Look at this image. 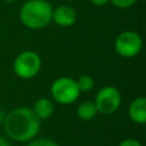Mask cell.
<instances>
[{
  "mask_svg": "<svg viewBox=\"0 0 146 146\" xmlns=\"http://www.w3.org/2000/svg\"><path fill=\"white\" fill-rule=\"evenodd\" d=\"M95 6H104V5H106L110 0H90Z\"/></svg>",
  "mask_w": 146,
  "mask_h": 146,
  "instance_id": "obj_15",
  "label": "cell"
},
{
  "mask_svg": "<svg viewBox=\"0 0 146 146\" xmlns=\"http://www.w3.org/2000/svg\"><path fill=\"white\" fill-rule=\"evenodd\" d=\"M94 104L98 113L104 115L113 114L121 105V92L113 86H105L97 92Z\"/></svg>",
  "mask_w": 146,
  "mask_h": 146,
  "instance_id": "obj_5",
  "label": "cell"
},
{
  "mask_svg": "<svg viewBox=\"0 0 146 146\" xmlns=\"http://www.w3.org/2000/svg\"><path fill=\"white\" fill-rule=\"evenodd\" d=\"M114 48L115 51L122 57H135L143 48L141 36L135 31H123L116 36Z\"/></svg>",
  "mask_w": 146,
  "mask_h": 146,
  "instance_id": "obj_6",
  "label": "cell"
},
{
  "mask_svg": "<svg viewBox=\"0 0 146 146\" xmlns=\"http://www.w3.org/2000/svg\"><path fill=\"white\" fill-rule=\"evenodd\" d=\"M76 81V84L79 87V90L82 91V92H87V91H90L94 86H95V80L91 75L89 74H83L81 75Z\"/></svg>",
  "mask_w": 146,
  "mask_h": 146,
  "instance_id": "obj_11",
  "label": "cell"
},
{
  "mask_svg": "<svg viewBox=\"0 0 146 146\" xmlns=\"http://www.w3.org/2000/svg\"><path fill=\"white\" fill-rule=\"evenodd\" d=\"M26 146H59V145L49 138H38V139L34 138L30 140Z\"/></svg>",
  "mask_w": 146,
  "mask_h": 146,
  "instance_id": "obj_12",
  "label": "cell"
},
{
  "mask_svg": "<svg viewBox=\"0 0 146 146\" xmlns=\"http://www.w3.org/2000/svg\"><path fill=\"white\" fill-rule=\"evenodd\" d=\"M119 146H143L141 143L135 138H127V139H123Z\"/></svg>",
  "mask_w": 146,
  "mask_h": 146,
  "instance_id": "obj_14",
  "label": "cell"
},
{
  "mask_svg": "<svg viewBox=\"0 0 146 146\" xmlns=\"http://www.w3.org/2000/svg\"><path fill=\"white\" fill-rule=\"evenodd\" d=\"M5 117H6V113H5V111H3V110H1V108H0V125L3 123Z\"/></svg>",
  "mask_w": 146,
  "mask_h": 146,
  "instance_id": "obj_16",
  "label": "cell"
},
{
  "mask_svg": "<svg viewBox=\"0 0 146 146\" xmlns=\"http://www.w3.org/2000/svg\"><path fill=\"white\" fill-rule=\"evenodd\" d=\"M51 21H54L58 26L62 27H68L75 24L76 22V11L73 7L67 5H62L52 9V17Z\"/></svg>",
  "mask_w": 146,
  "mask_h": 146,
  "instance_id": "obj_7",
  "label": "cell"
},
{
  "mask_svg": "<svg viewBox=\"0 0 146 146\" xmlns=\"http://www.w3.org/2000/svg\"><path fill=\"white\" fill-rule=\"evenodd\" d=\"M0 146H9L7 139L3 138V137H1V136H0Z\"/></svg>",
  "mask_w": 146,
  "mask_h": 146,
  "instance_id": "obj_17",
  "label": "cell"
},
{
  "mask_svg": "<svg viewBox=\"0 0 146 146\" xmlns=\"http://www.w3.org/2000/svg\"><path fill=\"white\" fill-rule=\"evenodd\" d=\"M41 68L40 56L32 50L21 52L13 63V70L15 74L21 79L34 78Z\"/></svg>",
  "mask_w": 146,
  "mask_h": 146,
  "instance_id": "obj_4",
  "label": "cell"
},
{
  "mask_svg": "<svg viewBox=\"0 0 146 146\" xmlns=\"http://www.w3.org/2000/svg\"><path fill=\"white\" fill-rule=\"evenodd\" d=\"M129 117L137 124L146 123V98L137 97L129 105Z\"/></svg>",
  "mask_w": 146,
  "mask_h": 146,
  "instance_id": "obj_8",
  "label": "cell"
},
{
  "mask_svg": "<svg viewBox=\"0 0 146 146\" xmlns=\"http://www.w3.org/2000/svg\"><path fill=\"white\" fill-rule=\"evenodd\" d=\"M32 111L34 112V114L39 120H47L54 114L55 105L52 100L43 97V98H39L34 103Z\"/></svg>",
  "mask_w": 146,
  "mask_h": 146,
  "instance_id": "obj_9",
  "label": "cell"
},
{
  "mask_svg": "<svg viewBox=\"0 0 146 146\" xmlns=\"http://www.w3.org/2000/svg\"><path fill=\"white\" fill-rule=\"evenodd\" d=\"M115 7L117 8H122V9H125V8H129L131 6H133L137 0H110Z\"/></svg>",
  "mask_w": 146,
  "mask_h": 146,
  "instance_id": "obj_13",
  "label": "cell"
},
{
  "mask_svg": "<svg viewBox=\"0 0 146 146\" xmlns=\"http://www.w3.org/2000/svg\"><path fill=\"white\" fill-rule=\"evenodd\" d=\"M80 92L81 91L79 90L76 81L70 76H60L50 86L51 97L55 99V102L63 105L74 103L79 98Z\"/></svg>",
  "mask_w": 146,
  "mask_h": 146,
  "instance_id": "obj_3",
  "label": "cell"
},
{
  "mask_svg": "<svg viewBox=\"0 0 146 146\" xmlns=\"http://www.w3.org/2000/svg\"><path fill=\"white\" fill-rule=\"evenodd\" d=\"M2 125L6 135L19 143L34 139L40 131V120L29 107H17L6 113Z\"/></svg>",
  "mask_w": 146,
  "mask_h": 146,
  "instance_id": "obj_1",
  "label": "cell"
},
{
  "mask_svg": "<svg viewBox=\"0 0 146 146\" xmlns=\"http://www.w3.org/2000/svg\"><path fill=\"white\" fill-rule=\"evenodd\" d=\"M98 111L95 106V104L92 102H82L78 108H76V114L79 116V119L83 120V121H88L94 119L97 115Z\"/></svg>",
  "mask_w": 146,
  "mask_h": 146,
  "instance_id": "obj_10",
  "label": "cell"
},
{
  "mask_svg": "<svg viewBox=\"0 0 146 146\" xmlns=\"http://www.w3.org/2000/svg\"><path fill=\"white\" fill-rule=\"evenodd\" d=\"M52 9V6L46 0H29L22 6L19 18L29 29H42L51 22Z\"/></svg>",
  "mask_w": 146,
  "mask_h": 146,
  "instance_id": "obj_2",
  "label": "cell"
},
{
  "mask_svg": "<svg viewBox=\"0 0 146 146\" xmlns=\"http://www.w3.org/2000/svg\"><path fill=\"white\" fill-rule=\"evenodd\" d=\"M3 1H6V2H13V1H15V0H3Z\"/></svg>",
  "mask_w": 146,
  "mask_h": 146,
  "instance_id": "obj_18",
  "label": "cell"
}]
</instances>
